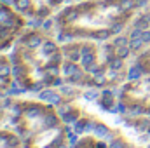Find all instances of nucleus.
Wrapping results in <instances>:
<instances>
[{"label": "nucleus", "instance_id": "nucleus-1", "mask_svg": "<svg viewBox=\"0 0 150 148\" xmlns=\"http://www.w3.org/2000/svg\"><path fill=\"white\" fill-rule=\"evenodd\" d=\"M140 77H142V66L140 65H134L129 70V80H138Z\"/></svg>", "mask_w": 150, "mask_h": 148}, {"label": "nucleus", "instance_id": "nucleus-2", "mask_svg": "<svg viewBox=\"0 0 150 148\" xmlns=\"http://www.w3.org/2000/svg\"><path fill=\"white\" fill-rule=\"evenodd\" d=\"M26 44H28L30 47H37V45H40V37H37V35H30V37L26 38Z\"/></svg>", "mask_w": 150, "mask_h": 148}, {"label": "nucleus", "instance_id": "nucleus-3", "mask_svg": "<svg viewBox=\"0 0 150 148\" xmlns=\"http://www.w3.org/2000/svg\"><path fill=\"white\" fill-rule=\"evenodd\" d=\"M142 44H143V40H142V38H131L129 47H131L133 51H136V49H140V47H142Z\"/></svg>", "mask_w": 150, "mask_h": 148}, {"label": "nucleus", "instance_id": "nucleus-4", "mask_svg": "<svg viewBox=\"0 0 150 148\" xmlns=\"http://www.w3.org/2000/svg\"><path fill=\"white\" fill-rule=\"evenodd\" d=\"M56 51V44L54 42H45L44 44V52L45 54H51V52H54Z\"/></svg>", "mask_w": 150, "mask_h": 148}, {"label": "nucleus", "instance_id": "nucleus-5", "mask_svg": "<svg viewBox=\"0 0 150 148\" xmlns=\"http://www.w3.org/2000/svg\"><path fill=\"white\" fill-rule=\"evenodd\" d=\"M94 132H96L100 138H103V136H107V134H108V129H107L105 125H96V127H94Z\"/></svg>", "mask_w": 150, "mask_h": 148}, {"label": "nucleus", "instance_id": "nucleus-6", "mask_svg": "<svg viewBox=\"0 0 150 148\" xmlns=\"http://www.w3.org/2000/svg\"><path fill=\"white\" fill-rule=\"evenodd\" d=\"M110 66H112L113 70H119V68L122 66V58H115V59H112V61H110Z\"/></svg>", "mask_w": 150, "mask_h": 148}, {"label": "nucleus", "instance_id": "nucleus-7", "mask_svg": "<svg viewBox=\"0 0 150 148\" xmlns=\"http://www.w3.org/2000/svg\"><path fill=\"white\" fill-rule=\"evenodd\" d=\"M82 63H84V66H86V68H89V66H93V56H91V54H87V56H84V58H82Z\"/></svg>", "mask_w": 150, "mask_h": 148}, {"label": "nucleus", "instance_id": "nucleus-8", "mask_svg": "<svg viewBox=\"0 0 150 148\" xmlns=\"http://www.w3.org/2000/svg\"><path fill=\"white\" fill-rule=\"evenodd\" d=\"M117 54H119V58H126V56L129 54V49H127L126 45H124V47H119V49H117Z\"/></svg>", "mask_w": 150, "mask_h": 148}, {"label": "nucleus", "instance_id": "nucleus-9", "mask_svg": "<svg viewBox=\"0 0 150 148\" xmlns=\"http://www.w3.org/2000/svg\"><path fill=\"white\" fill-rule=\"evenodd\" d=\"M75 72H77V66H75V65H68V66L65 68V73L67 75H74Z\"/></svg>", "mask_w": 150, "mask_h": 148}, {"label": "nucleus", "instance_id": "nucleus-10", "mask_svg": "<svg viewBox=\"0 0 150 148\" xmlns=\"http://www.w3.org/2000/svg\"><path fill=\"white\" fill-rule=\"evenodd\" d=\"M51 98H52V92H51V91H44V92H40V99H47V101H49Z\"/></svg>", "mask_w": 150, "mask_h": 148}, {"label": "nucleus", "instance_id": "nucleus-11", "mask_svg": "<svg viewBox=\"0 0 150 148\" xmlns=\"http://www.w3.org/2000/svg\"><path fill=\"white\" fill-rule=\"evenodd\" d=\"M84 96H86V99H96L98 92H96V91H87V92H86Z\"/></svg>", "mask_w": 150, "mask_h": 148}, {"label": "nucleus", "instance_id": "nucleus-12", "mask_svg": "<svg viewBox=\"0 0 150 148\" xmlns=\"http://www.w3.org/2000/svg\"><path fill=\"white\" fill-rule=\"evenodd\" d=\"M84 127H86V124H84V122H77V124H75V132H77V134H80V132L84 131Z\"/></svg>", "mask_w": 150, "mask_h": 148}, {"label": "nucleus", "instance_id": "nucleus-13", "mask_svg": "<svg viewBox=\"0 0 150 148\" xmlns=\"http://www.w3.org/2000/svg\"><path fill=\"white\" fill-rule=\"evenodd\" d=\"M38 113H40L38 108H28V111H26V115H28V117H37Z\"/></svg>", "mask_w": 150, "mask_h": 148}, {"label": "nucleus", "instance_id": "nucleus-14", "mask_svg": "<svg viewBox=\"0 0 150 148\" xmlns=\"http://www.w3.org/2000/svg\"><path fill=\"white\" fill-rule=\"evenodd\" d=\"M103 82H105V75H96V78H94V84H98V85H101V84H103Z\"/></svg>", "mask_w": 150, "mask_h": 148}, {"label": "nucleus", "instance_id": "nucleus-15", "mask_svg": "<svg viewBox=\"0 0 150 148\" xmlns=\"http://www.w3.org/2000/svg\"><path fill=\"white\" fill-rule=\"evenodd\" d=\"M126 44H127L126 38H117V40H115V45H117V47H124Z\"/></svg>", "mask_w": 150, "mask_h": 148}, {"label": "nucleus", "instance_id": "nucleus-16", "mask_svg": "<svg viewBox=\"0 0 150 148\" xmlns=\"http://www.w3.org/2000/svg\"><path fill=\"white\" fill-rule=\"evenodd\" d=\"M110 96H112V94H108V96L103 98V105H105V106H112V98H110Z\"/></svg>", "mask_w": 150, "mask_h": 148}, {"label": "nucleus", "instance_id": "nucleus-17", "mask_svg": "<svg viewBox=\"0 0 150 148\" xmlns=\"http://www.w3.org/2000/svg\"><path fill=\"white\" fill-rule=\"evenodd\" d=\"M49 101H51L52 105H58V103H59V96H58V94H52V98H51Z\"/></svg>", "mask_w": 150, "mask_h": 148}, {"label": "nucleus", "instance_id": "nucleus-18", "mask_svg": "<svg viewBox=\"0 0 150 148\" xmlns=\"http://www.w3.org/2000/svg\"><path fill=\"white\" fill-rule=\"evenodd\" d=\"M80 54H82V52H77V51H74V52H70V58H72L74 61H77V59L80 58Z\"/></svg>", "mask_w": 150, "mask_h": 148}, {"label": "nucleus", "instance_id": "nucleus-19", "mask_svg": "<svg viewBox=\"0 0 150 148\" xmlns=\"http://www.w3.org/2000/svg\"><path fill=\"white\" fill-rule=\"evenodd\" d=\"M72 78H74V80H80V78H82V72H80V70H77V72L72 75Z\"/></svg>", "mask_w": 150, "mask_h": 148}, {"label": "nucleus", "instance_id": "nucleus-20", "mask_svg": "<svg viewBox=\"0 0 150 148\" xmlns=\"http://www.w3.org/2000/svg\"><path fill=\"white\" fill-rule=\"evenodd\" d=\"M142 40H143V42H150V32H143Z\"/></svg>", "mask_w": 150, "mask_h": 148}, {"label": "nucleus", "instance_id": "nucleus-21", "mask_svg": "<svg viewBox=\"0 0 150 148\" xmlns=\"http://www.w3.org/2000/svg\"><path fill=\"white\" fill-rule=\"evenodd\" d=\"M110 148H124V145L120 141H113L112 145H110Z\"/></svg>", "mask_w": 150, "mask_h": 148}, {"label": "nucleus", "instance_id": "nucleus-22", "mask_svg": "<svg viewBox=\"0 0 150 148\" xmlns=\"http://www.w3.org/2000/svg\"><path fill=\"white\" fill-rule=\"evenodd\" d=\"M138 113H142V108H140V106H136V108L131 110V115H138Z\"/></svg>", "mask_w": 150, "mask_h": 148}, {"label": "nucleus", "instance_id": "nucleus-23", "mask_svg": "<svg viewBox=\"0 0 150 148\" xmlns=\"http://www.w3.org/2000/svg\"><path fill=\"white\" fill-rule=\"evenodd\" d=\"M9 73V68H7V66H2V68H0V75H7Z\"/></svg>", "mask_w": 150, "mask_h": 148}, {"label": "nucleus", "instance_id": "nucleus-24", "mask_svg": "<svg viewBox=\"0 0 150 148\" xmlns=\"http://www.w3.org/2000/svg\"><path fill=\"white\" fill-rule=\"evenodd\" d=\"M89 70H91V73H96V72L100 70V66H98V65H93V66H91Z\"/></svg>", "mask_w": 150, "mask_h": 148}, {"label": "nucleus", "instance_id": "nucleus-25", "mask_svg": "<svg viewBox=\"0 0 150 148\" xmlns=\"http://www.w3.org/2000/svg\"><path fill=\"white\" fill-rule=\"evenodd\" d=\"M91 129H94V125H93L91 122H87V124H86V127H84V131H91Z\"/></svg>", "mask_w": 150, "mask_h": 148}, {"label": "nucleus", "instance_id": "nucleus-26", "mask_svg": "<svg viewBox=\"0 0 150 148\" xmlns=\"http://www.w3.org/2000/svg\"><path fill=\"white\" fill-rule=\"evenodd\" d=\"M74 120H75L74 115H67V117H65V122H74Z\"/></svg>", "mask_w": 150, "mask_h": 148}, {"label": "nucleus", "instance_id": "nucleus-27", "mask_svg": "<svg viewBox=\"0 0 150 148\" xmlns=\"http://www.w3.org/2000/svg\"><path fill=\"white\" fill-rule=\"evenodd\" d=\"M110 111H112V113H117V111H120V105H117V106H112V108H110Z\"/></svg>", "mask_w": 150, "mask_h": 148}, {"label": "nucleus", "instance_id": "nucleus-28", "mask_svg": "<svg viewBox=\"0 0 150 148\" xmlns=\"http://www.w3.org/2000/svg\"><path fill=\"white\" fill-rule=\"evenodd\" d=\"M49 73H51V75L58 73V68H56V66H51V68H49Z\"/></svg>", "mask_w": 150, "mask_h": 148}, {"label": "nucleus", "instance_id": "nucleus-29", "mask_svg": "<svg viewBox=\"0 0 150 148\" xmlns=\"http://www.w3.org/2000/svg\"><path fill=\"white\" fill-rule=\"evenodd\" d=\"M68 110H70L68 106H65V108H59V113H61V115H65V113H67Z\"/></svg>", "mask_w": 150, "mask_h": 148}, {"label": "nucleus", "instance_id": "nucleus-30", "mask_svg": "<svg viewBox=\"0 0 150 148\" xmlns=\"http://www.w3.org/2000/svg\"><path fill=\"white\" fill-rule=\"evenodd\" d=\"M87 54H91V52H89L87 47H84V49H82V56H87Z\"/></svg>", "mask_w": 150, "mask_h": 148}, {"label": "nucleus", "instance_id": "nucleus-31", "mask_svg": "<svg viewBox=\"0 0 150 148\" xmlns=\"http://www.w3.org/2000/svg\"><path fill=\"white\" fill-rule=\"evenodd\" d=\"M61 91H63V92H70L72 89H70V87H61Z\"/></svg>", "mask_w": 150, "mask_h": 148}, {"label": "nucleus", "instance_id": "nucleus-32", "mask_svg": "<svg viewBox=\"0 0 150 148\" xmlns=\"http://www.w3.org/2000/svg\"><path fill=\"white\" fill-rule=\"evenodd\" d=\"M98 148H107V147H105V145H101V143H100V145H98Z\"/></svg>", "mask_w": 150, "mask_h": 148}, {"label": "nucleus", "instance_id": "nucleus-33", "mask_svg": "<svg viewBox=\"0 0 150 148\" xmlns=\"http://www.w3.org/2000/svg\"><path fill=\"white\" fill-rule=\"evenodd\" d=\"M149 132H150V125H149Z\"/></svg>", "mask_w": 150, "mask_h": 148}]
</instances>
